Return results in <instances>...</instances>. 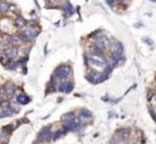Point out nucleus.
Masks as SVG:
<instances>
[{
	"label": "nucleus",
	"instance_id": "obj_1",
	"mask_svg": "<svg viewBox=\"0 0 156 144\" xmlns=\"http://www.w3.org/2000/svg\"><path fill=\"white\" fill-rule=\"evenodd\" d=\"M84 62L89 68L93 70H103L107 66V59L105 58V55H97V54H91V53H87L84 55Z\"/></svg>",
	"mask_w": 156,
	"mask_h": 144
},
{
	"label": "nucleus",
	"instance_id": "obj_2",
	"mask_svg": "<svg viewBox=\"0 0 156 144\" xmlns=\"http://www.w3.org/2000/svg\"><path fill=\"white\" fill-rule=\"evenodd\" d=\"M53 75H54L59 81H67V79H71V77H72V75H73V71H72L71 65L62 64V65H59V66L54 70Z\"/></svg>",
	"mask_w": 156,
	"mask_h": 144
},
{
	"label": "nucleus",
	"instance_id": "obj_3",
	"mask_svg": "<svg viewBox=\"0 0 156 144\" xmlns=\"http://www.w3.org/2000/svg\"><path fill=\"white\" fill-rule=\"evenodd\" d=\"M53 139V126L52 125H47L45 127L41 128V131L37 134V138L35 139L34 143H48L52 142Z\"/></svg>",
	"mask_w": 156,
	"mask_h": 144
},
{
	"label": "nucleus",
	"instance_id": "obj_4",
	"mask_svg": "<svg viewBox=\"0 0 156 144\" xmlns=\"http://www.w3.org/2000/svg\"><path fill=\"white\" fill-rule=\"evenodd\" d=\"M74 89V84L71 79H67V81H60L58 87H56V91H60L62 94H70L72 93Z\"/></svg>",
	"mask_w": 156,
	"mask_h": 144
},
{
	"label": "nucleus",
	"instance_id": "obj_5",
	"mask_svg": "<svg viewBox=\"0 0 156 144\" xmlns=\"http://www.w3.org/2000/svg\"><path fill=\"white\" fill-rule=\"evenodd\" d=\"M87 79L93 83V84H99V83H102V78H101V71L99 70H93V68H89V72L87 73Z\"/></svg>",
	"mask_w": 156,
	"mask_h": 144
},
{
	"label": "nucleus",
	"instance_id": "obj_6",
	"mask_svg": "<svg viewBox=\"0 0 156 144\" xmlns=\"http://www.w3.org/2000/svg\"><path fill=\"white\" fill-rule=\"evenodd\" d=\"M78 115V119H79V121L81 122H83V124H87V122H89V121H91L93 120V118H94V114H93V112L91 111H89L88 108H81L79 111H78V113H77Z\"/></svg>",
	"mask_w": 156,
	"mask_h": 144
},
{
	"label": "nucleus",
	"instance_id": "obj_7",
	"mask_svg": "<svg viewBox=\"0 0 156 144\" xmlns=\"http://www.w3.org/2000/svg\"><path fill=\"white\" fill-rule=\"evenodd\" d=\"M4 41L9 45V46H13V47H19L21 45H23V42H22V39L19 37V35H6L5 36V39H4Z\"/></svg>",
	"mask_w": 156,
	"mask_h": 144
},
{
	"label": "nucleus",
	"instance_id": "obj_8",
	"mask_svg": "<svg viewBox=\"0 0 156 144\" xmlns=\"http://www.w3.org/2000/svg\"><path fill=\"white\" fill-rule=\"evenodd\" d=\"M3 89H4V93L5 95L7 96V99H11L12 96H15L16 91H17V87L12 83V82H6L4 85H3Z\"/></svg>",
	"mask_w": 156,
	"mask_h": 144
},
{
	"label": "nucleus",
	"instance_id": "obj_9",
	"mask_svg": "<svg viewBox=\"0 0 156 144\" xmlns=\"http://www.w3.org/2000/svg\"><path fill=\"white\" fill-rule=\"evenodd\" d=\"M108 48H109L111 54H118V55H123L124 54V46L119 41H115L113 43L111 42V45H109Z\"/></svg>",
	"mask_w": 156,
	"mask_h": 144
},
{
	"label": "nucleus",
	"instance_id": "obj_10",
	"mask_svg": "<svg viewBox=\"0 0 156 144\" xmlns=\"http://www.w3.org/2000/svg\"><path fill=\"white\" fill-rule=\"evenodd\" d=\"M16 96H15V99H16V101L21 105V106H25V105H28L30 101H31V99H30V96L29 95H27L25 93H23V91H21V93H17L16 91V94H15Z\"/></svg>",
	"mask_w": 156,
	"mask_h": 144
},
{
	"label": "nucleus",
	"instance_id": "obj_11",
	"mask_svg": "<svg viewBox=\"0 0 156 144\" xmlns=\"http://www.w3.org/2000/svg\"><path fill=\"white\" fill-rule=\"evenodd\" d=\"M60 7H61V10H62V12H64V17H65V18H68V17H71V16L74 13V7L71 5L70 1H65V4L61 5Z\"/></svg>",
	"mask_w": 156,
	"mask_h": 144
},
{
	"label": "nucleus",
	"instance_id": "obj_12",
	"mask_svg": "<svg viewBox=\"0 0 156 144\" xmlns=\"http://www.w3.org/2000/svg\"><path fill=\"white\" fill-rule=\"evenodd\" d=\"M130 133H131L130 127L123 126V127H119V128L115 131V134H114V136H115L118 139H123V138H129Z\"/></svg>",
	"mask_w": 156,
	"mask_h": 144
},
{
	"label": "nucleus",
	"instance_id": "obj_13",
	"mask_svg": "<svg viewBox=\"0 0 156 144\" xmlns=\"http://www.w3.org/2000/svg\"><path fill=\"white\" fill-rule=\"evenodd\" d=\"M13 25L21 30L22 28H24L25 25H28V21H27L24 17H22V16L18 15V16H16L15 19H13Z\"/></svg>",
	"mask_w": 156,
	"mask_h": 144
},
{
	"label": "nucleus",
	"instance_id": "obj_14",
	"mask_svg": "<svg viewBox=\"0 0 156 144\" xmlns=\"http://www.w3.org/2000/svg\"><path fill=\"white\" fill-rule=\"evenodd\" d=\"M7 108H10V109L13 112V114H17V113H19V111H21V105H19L17 101H16V102H11V101H9Z\"/></svg>",
	"mask_w": 156,
	"mask_h": 144
},
{
	"label": "nucleus",
	"instance_id": "obj_15",
	"mask_svg": "<svg viewBox=\"0 0 156 144\" xmlns=\"http://www.w3.org/2000/svg\"><path fill=\"white\" fill-rule=\"evenodd\" d=\"M10 10V4L7 1H4V0H0V11H1V13H6L9 12Z\"/></svg>",
	"mask_w": 156,
	"mask_h": 144
},
{
	"label": "nucleus",
	"instance_id": "obj_16",
	"mask_svg": "<svg viewBox=\"0 0 156 144\" xmlns=\"http://www.w3.org/2000/svg\"><path fill=\"white\" fill-rule=\"evenodd\" d=\"M76 113L74 112H68V113H65L62 117H61V121H70V120H73L76 118Z\"/></svg>",
	"mask_w": 156,
	"mask_h": 144
},
{
	"label": "nucleus",
	"instance_id": "obj_17",
	"mask_svg": "<svg viewBox=\"0 0 156 144\" xmlns=\"http://www.w3.org/2000/svg\"><path fill=\"white\" fill-rule=\"evenodd\" d=\"M64 134H66V132H65V131L60 127V128H59V130H56L55 132L53 131V139H52V140H58V139H59V138H61Z\"/></svg>",
	"mask_w": 156,
	"mask_h": 144
},
{
	"label": "nucleus",
	"instance_id": "obj_18",
	"mask_svg": "<svg viewBox=\"0 0 156 144\" xmlns=\"http://www.w3.org/2000/svg\"><path fill=\"white\" fill-rule=\"evenodd\" d=\"M47 3H51V5H56V6H60L62 5L64 0H46Z\"/></svg>",
	"mask_w": 156,
	"mask_h": 144
},
{
	"label": "nucleus",
	"instance_id": "obj_19",
	"mask_svg": "<svg viewBox=\"0 0 156 144\" xmlns=\"http://www.w3.org/2000/svg\"><path fill=\"white\" fill-rule=\"evenodd\" d=\"M154 95H155L154 90H148V91H146V100H148V101H151V100L154 99Z\"/></svg>",
	"mask_w": 156,
	"mask_h": 144
},
{
	"label": "nucleus",
	"instance_id": "obj_20",
	"mask_svg": "<svg viewBox=\"0 0 156 144\" xmlns=\"http://www.w3.org/2000/svg\"><path fill=\"white\" fill-rule=\"evenodd\" d=\"M102 33V30L101 29H97V30H95V31H93L90 35H89V39H94V37H96L97 35H100Z\"/></svg>",
	"mask_w": 156,
	"mask_h": 144
},
{
	"label": "nucleus",
	"instance_id": "obj_21",
	"mask_svg": "<svg viewBox=\"0 0 156 144\" xmlns=\"http://www.w3.org/2000/svg\"><path fill=\"white\" fill-rule=\"evenodd\" d=\"M143 42H144V43H146V45H149L150 47H152V46H154V42H152L149 37H144V39H143Z\"/></svg>",
	"mask_w": 156,
	"mask_h": 144
},
{
	"label": "nucleus",
	"instance_id": "obj_22",
	"mask_svg": "<svg viewBox=\"0 0 156 144\" xmlns=\"http://www.w3.org/2000/svg\"><path fill=\"white\" fill-rule=\"evenodd\" d=\"M148 109H149V112H150L151 118L154 119V118H155V112H154V107H152V105H149V106H148Z\"/></svg>",
	"mask_w": 156,
	"mask_h": 144
},
{
	"label": "nucleus",
	"instance_id": "obj_23",
	"mask_svg": "<svg viewBox=\"0 0 156 144\" xmlns=\"http://www.w3.org/2000/svg\"><path fill=\"white\" fill-rule=\"evenodd\" d=\"M106 4H107L109 7H114V5H115V0H106Z\"/></svg>",
	"mask_w": 156,
	"mask_h": 144
},
{
	"label": "nucleus",
	"instance_id": "obj_24",
	"mask_svg": "<svg viewBox=\"0 0 156 144\" xmlns=\"http://www.w3.org/2000/svg\"><path fill=\"white\" fill-rule=\"evenodd\" d=\"M101 100H102L103 102H112V99H111L109 96H108V97H107V96H105V97H102Z\"/></svg>",
	"mask_w": 156,
	"mask_h": 144
},
{
	"label": "nucleus",
	"instance_id": "obj_25",
	"mask_svg": "<svg viewBox=\"0 0 156 144\" xmlns=\"http://www.w3.org/2000/svg\"><path fill=\"white\" fill-rule=\"evenodd\" d=\"M22 68H23V75H27V73H28V67H27V65H23Z\"/></svg>",
	"mask_w": 156,
	"mask_h": 144
},
{
	"label": "nucleus",
	"instance_id": "obj_26",
	"mask_svg": "<svg viewBox=\"0 0 156 144\" xmlns=\"http://www.w3.org/2000/svg\"><path fill=\"white\" fill-rule=\"evenodd\" d=\"M45 54H46V55L48 54V45H46V46H45Z\"/></svg>",
	"mask_w": 156,
	"mask_h": 144
},
{
	"label": "nucleus",
	"instance_id": "obj_27",
	"mask_svg": "<svg viewBox=\"0 0 156 144\" xmlns=\"http://www.w3.org/2000/svg\"><path fill=\"white\" fill-rule=\"evenodd\" d=\"M34 3H35V5H36V7L37 9H41V6L39 5V3H37V0H34Z\"/></svg>",
	"mask_w": 156,
	"mask_h": 144
},
{
	"label": "nucleus",
	"instance_id": "obj_28",
	"mask_svg": "<svg viewBox=\"0 0 156 144\" xmlns=\"http://www.w3.org/2000/svg\"><path fill=\"white\" fill-rule=\"evenodd\" d=\"M125 0H115V3H124Z\"/></svg>",
	"mask_w": 156,
	"mask_h": 144
},
{
	"label": "nucleus",
	"instance_id": "obj_29",
	"mask_svg": "<svg viewBox=\"0 0 156 144\" xmlns=\"http://www.w3.org/2000/svg\"><path fill=\"white\" fill-rule=\"evenodd\" d=\"M150 1H151V3H155V1H156V0H150Z\"/></svg>",
	"mask_w": 156,
	"mask_h": 144
},
{
	"label": "nucleus",
	"instance_id": "obj_30",
	"mask_svg": "<svg viewBox=\"0 0 156 144\" xmlns=\"http://www.w3.org/2000/svg\"><path fill=\"white\" fill-rule=\"evenodd\" d=\"M0 105H1V101H0Z\"/></svg>",
	"mask_w": 156,
	"mask_h": 144
}]
</instances>
